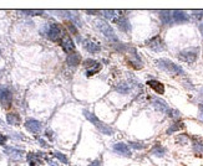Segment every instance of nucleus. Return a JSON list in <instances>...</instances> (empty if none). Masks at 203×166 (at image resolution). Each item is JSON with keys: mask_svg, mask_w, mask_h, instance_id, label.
<instances>
[{"mask_svg": "<svg viewBox=\"0 0 203 166\" xmlns=\"http://www.w3.org/2000/svg\"><path fill=\"white\" fill-rule=\"evenodd\" d=\"M157 67H160L161 69L171 73V75H184V71L179 65H176L175 62L170 61V60H166V58H161L156 61Z\"/></svg>", "mask_w": 203, "mask_h": 166, "instance_id": "1", "label": "nucleus"}, {"mask_svg": "<svg viewBox=\"0 0 203 166\" xmlns=\"http://www.w3.org/2000/svg\"><path fill=\"white\" fill-rule=\"evenodd\" d=\"M23 12H25V14H31V15H38V14H43L44 11H43V10H25V11H23Z\"/></svg>", "mask_w": 203, "mask_h": 166, "instance_id": "26", "label": "nucleus"}, {"mask_svg": "<svg viewBox=\"0 0 203 166\" xmlns=\"http://www.w3.org/2000/svg\"><path fill=\"white\" fill-rule=\"evenodd\" d=\"M178 57L183 61H186L188 63H193L197 57H198V50L194 48V47H191V48H186V50H183L179 55H178Z\"/></svg>", "mask_w": 203, "mask_h": 166, "instance_id": "4", "label": "nucleus"}, {"mask_svg": "<svg viewBox=\"0 0 203 166\" xmlns=\"http://www.w3.org/2000/svg\"><path fill=\"white\" fill-rule=\"evenodd\" d=\"M6 120L10 125H19L20 124V117L15 113H9L6 115Z\"/></svg>", "mask_w": 203, "mask_h": 166, "instance_id": "17", "label": "nucleus"}, {"mask_svg": "<svg viewBox=\"0 0 203 166\" xmlns=\"http://www.w3.org/2000/svg\"><path fill=\"white\" fill-rule=\"evenodd\" d=\"M183 128V124L182 123H175V124H172V126L167 130V134L170 135V134H172L173 132H177V130H179V129H182Z\"/></svg>", "mask_w": 203, "mask_h": 166, "instance_id": "21", "label": "nucleus"}, {"mask_svg": "<svg viewBox=\"0 0 203 166\" xmlns=\"http://www.w3.org/2000/svg\"><path fill=\"white\" fill-rule=\"evenodd\" d=\"M148 46L152 48V50H155V51H162L163 48H164V46H163V42L161 41V39L158 37V36H156V37H153L150 42H148Z\"/></svg>", "mask_w": 203, "mask_h": 166, "instance_id": "14", "label": "nucleus"}, {"mask_svg": "<svg viewBox=\"0 0 203 166\" xmlns=\"http://www.w3.org/2000/svg\"><path fill=\"white\" fill-rule=\"evenodd\" d=\"M80 60H81L80 55L76 52V53H71V55H69L67 58H66V62H67L69 66L72 67V66H77V65L80 63Z\"/></svg>", "mask_w": 203, "mask_h": 166, "instance_id": "15", "label": "nucleus"}, {"mask_svg": "<svg viewBox=\"0 0 203 166\" xmlns=\"http://www.w3.org/2000/svg\"><path fill=\"white\" fill-rule=\"evenodd\" d=\"M13 102V94L9 89H3L0 92V103L4 108H9Z\"/></svg>", "mask_w": 203, "mask_h": 166, "instance_id": "7", "label": "nucleus"}, {"mask_svg": "<svg viewBox=\"0 0 203 166\" xmlns=\"http://www.w3.org/2000/svg\"><path fill=\"white\" fill-rule=\"evenodd\" d=\"M147 84H148V86L156 92V93H158V94H163V93H164V86H163L161 82L152 79V81L147 82Z\"/></svg>", "mask_w": 203, "mask_h": 166, "instance_id": "13", "label": "nucleus"}, {"mask_svg": "<svg viewBox=\"0 0 203 166\" xmlns=\"http://www.w3.org/2000/svg\"><path fill=\"white\" fill-rule=\"evenodd\" d=\"M5 153H6L9 156L15 157V159H19V157H21V156H23V154H24V151H23V150L14 149V147H6V149H5Z\"/></svg>", "mask_w": 203, "mask_h": 166, "instance_id": "16", "label": "nucleus"}, {"mask_svg": "<svg viewBox=\"0 0 203 166\" xmlns=\"http://www.w3.org/2000/svg\"><path fill=\"white\" fill-rule=\"evenodd\" d=\"M61 45H62L64 51H65V52H67V53H70V52H73V51H75V45H73L72 40L70 39V36H64Z\"/></svg>", "mask_w": 203, "mask_h": 166, "instance_id": "11", "label": "nucleus"}, {"mask_svg": "<svg viewBox=\"0 0 203 166\" xmlns=\"http://www.w3.org/2000/svg\"><path fill=\"white\" fill-rule=\"evenodd\" d=\"M101 164H100V160H96V161H94V162H92L90 166H100Z\"/></svg>", "mask_w": 203, "mask_h": 166, "instance_id": "30", "label": "nucleus"}, {"mask_svg": "<svg viewBox=\"0 0 203 166\" xmlns=\"http://www.w3.org/2000/svg\"><path fill=\"white\" fill-rule=\"evenodd\" d=\"M130 145L133 147V149H137V150H141V149H143V147H145L143 144H141V143H135V141H131Z\"/></svg>", "mask_w": 203, "mask_h": 166, "instance_id": "24", "label": "nucleus"}, {"mask_svg": "<svg viewBox=\"0 0 203 166\" xmlns=\"http://www.w3.org/2000/svg\"><path fill=\"white\" fill-rule=\"evenodd\" d=\"M193 14H194L196 19H201V17H203V10H201V11H193Z\"/></svg>", "mask_w": 203, "mask_h": 166, "instance_id": "28", "label": "nucleus"}, {"mask_svg": "<svg viewBox=\"0 0 203 166\" xmlns=\"http://www.w3.org/2000/svg\"><path fill=\"white\" fill-rule=\"evenodd\" d=\"M47 36L49 39L52 40V41H58L61 36H62V31H61V27L59 24H52L50 25L49 27V31H47Z\"/></svg>", "mask_w": 203, "mask_h": 166, "instance_id": "6", "label": "nucleus"}, {"mask_svg": "<svg viewBox=\"0 0 203 166\" xmlns=\"http://www.w3.org/2000/svg\"><path fill=\"white\" fill-rule=\"evenodd\" d=\"M54 155L56 156L60 161H62V162H65V164H67V157L65 156V155H62L61 153H59V151H56V153H54Z\"/></svg>", "mask_w": 203, "mask_h": 166, "instance_id": "23", "label": "nucleus"}, {"mask_svg": "<svg viewBox=\"0 0 203 166\" xmlns=\"http://www.w3.org/2000/svg\"><path fill=\"white\" fill-rule=\"evenodd\" d=\"M84 66H85L86 68H90V67H95V68H96V66L99 67L100 65H99L95 60H86V61L84 62Z\"/></svg>", "mask_w": 203, "mask_h": 166, "instance_id": "22", "label": "nucleus"}, {"mask_svg": "<svg viewBox=\"0 0 203 166\" xmlns=\"http://www.w3.org/2000/svg\"><path fill=\"white\" fill-rule=\"evenodd\" d=\"M67 27L70 29V31H71V32H72L73 35H79V34H77V30H76V27H75V26H73V24L69 23V24H67Z\"/></svg>", "mask_w": 203, "mask_h": 166, "instance_id": "27", "label": "nucleus"}, {"mask_svg": "<svg viewBox=\"0 0 203 166\" xmlns=\"http://www.w3.org/2000/svg\"><path fill=\"white\" fill-rule=\"evenodd\" d=\"M102 14H105L103 16H105V17H107V19H111V17H112L116 12H115L114 10H103V11H102Z\"/></svg>", "mask_w": 203, "mask_h": 166, "instance_id": "25", "label": "nucleus"}, {"mask_svg": "<svg viewBox=\"0 0 203 166\" xmlns=\"http://www.w3.org/2000/svg\"><path fill=\"white\" fill-rule=\"evenodd\" d=\"M96 27H97V30L105 36L106 39H108V40H111V41H115V40H117V37H116V34H115V31H114V29L110 26L106 21H103V20H97L96 21Z\"/></svg>", "mask_w": 203, "mask_h": 166, "instance_id": "3", "label": "nucleus"}, {"mask_svg": "<svg viewBox=\"0 0 203 166\" xmlns=\"http://www.w3.org/2000/svg\"><path fill=\"white\" fill-rule=\"evenodd\" d=\"M151 154L155 155V156H163V155L166 154V150L163 149V147H162L161 145H156V146L153 147V149H152Z\"/></svg>", "mask_w": 203, "mask_h": 166, "instance_id": "19", "label": "nucleus"}, {"mask_svg": "<svg viewBox=\"0 0 203 166\" xmlns=\"http://www.w3.org/2000/svg\"><path fill=\"white\" fill-rule=\"evenodd\" d=\"M199 31H201V34H202V36H203V23L199 25Z\"/></svg>", "mask_w": 203, "mask_h": 166, "instance_id": "31", "label": "nucleus"}, {"mask_svg": "<svg viewBox=\"0 0 203 166\" xmlns=\"http://www.w3.org/2000/svg\"><path fill=\"white\" fill-rule=\"evenodd\" d=\"M112 147H114V150H115L116 153L123 155V156H127V157L131 156V151H130L128 146H127L125 143H115Z\"/></svg>", "mask_w": 203, "mask_h": 166, "instance_id": "9", "label": "nucleus"}, {"mask_svg": "<svg viewBox=\"0 0 203 166\" xmlns=\"http://www.w3.org/2000/svg\"><path fill=\"white\" fill-rule=\"evenodd\" d=\"M84 114H85L86 119L90 120L92 124H94L102 134H106V135H112V134H114V129H112V128H110V126L106 125V124H103L102 122H100V119H99L95 114H92V113L87 112V110H84Z\"/></svg>", "mask_w": 203, "mask_h": 166, "instance_id": "2", "label": "nucleus"}, {"mask_svg": "<svg viewBox=\"0 0 203 166\" xmlns=\"http://www.w3.org/2000/svg\"><path fill=\"white\" fill-rule=\"evenodd\" d=\"M25 128L32 134H38L41 132V123L35 119H28L25 123Z\"/></svg>", "mask_w": 203, "mask_h": 166, "instance_id": "8", "label": "nucleus"}, {"mask_svg": "<svg viewBox=\"0 0 203 166\" xmlns=\"http://www.w3.org/2000/svg\"><path fill=\"white\" fill-rule=\"evenodd\" d=\"M85 48L90 53H96V52H99L101 50V47L97 44H95V42H85Z\"/></svg>", "mask_w": 203, "mask_h": 166, "instance_id": "18", "label": "nucleus"}, {"mask_svg": "<svg viewBox=\"0 0 203 166\" xmlns=\"http://www.w3.org/2000/svg\"><path fill=\"white\" fill-rule=\"evenodd\" d=\"M115 23L118 25V27L122 30V31H131V25L130 23H128V20L126 19V17H118V19H115Z\"/></svg>", "mask_w": 203, "mask_h": 166, "instance_id": "12", "label": "nucleus"}, {"mask_svg": "<svg viewBox=\"0 0 203 166\" xmlns=\"http://www.w3.org/2000/svg\"><path fill=\"white\" fill-rule=\"evenodd\" d=\"M190 20V17L187 12H184L182 10H172V24H183L187 23Z\"/></svg>", "mask_w": 203, "mask_h": 166, "instance_id": "5", "label": "nucleus"}, {"mask_svg": "<svg viewBox=\"0 0 203 166\" xmlns=\"http://www.w3.org/2000/svg\"><path fill=\"white\" fill-rule=\"evenodd\" d=\"M199 97H201V98H202V99H203V89H202V90H201V93H199Z\"/></svg>", "mask_w": 203, "mask_h": 166, "instance_id": "32", "label": "nucleus"}, {"mask_svg": "<svg viewBox=\"0 0 203 166\" xmlns=\"http://www.w3.org/2000/svg\"><path fill=\"white\" fill-rule=\"evenodd\" d=\"M5 141H6V136H5V135H3L2 133H0V145H4V144H5Z\"/></svg>", "mask_w": 203, "mask_h": 166, "instance_id": "29", "label": "nucleus"}, {"mask_svg": "<svg viewBox=\"0 0 203 166\" xmlns=\"http://www.w3.org/2000/svg\"><path fill=\"white\" fill-rule=\"evenodd\" d=\"M116 90L118 92V93L125 94V93H127V92L130 90V87H128L127 83H121V84H118V86L116 87Z\"/></svg>", "mask_w": 203, "mask_h": 166, "instance_id": "20", "label": "nucleus"}, {"mask_svg": "<svg viewBox=\"0 0 203 166\" xmlns=\"http://www.w3.org/2000/svg\"><path fill=\"white\" fill-rule=\"evenodd\" d=\"M152 104H153V107H155L157 110H160V112H162V113L168 112V110H170L168 104L166 103L164 101L160 99V98H153V99H152Z\"/></svg>", "mask_w": 203, "mask_h": 166, "instance_id": "10", "label": "nucleus"}]
</instances>
